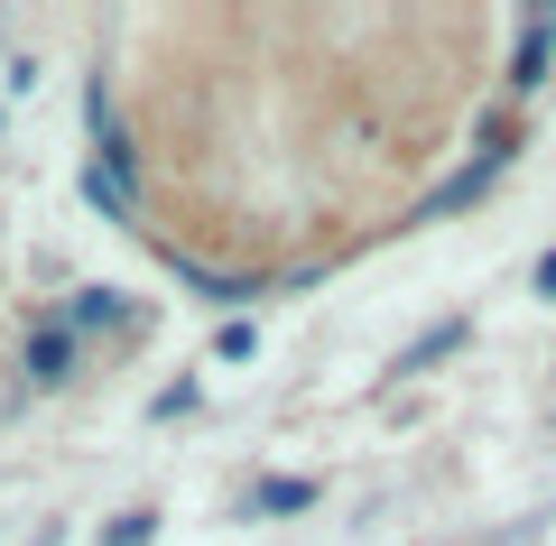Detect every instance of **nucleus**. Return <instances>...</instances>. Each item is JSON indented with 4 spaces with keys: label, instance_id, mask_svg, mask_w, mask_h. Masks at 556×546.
<instances>
[{
    "label": "nucleus",
    "instance_id": "1",
    "mask_svg": "<svg viewBox=\"0 0 556 546\" xmlns=\"http://www.w3.org/2000/svg\"><path fill=\"white\" fill-rule=\"evenodd\" d=\"M510 167H519V120L501 112V120H482V139L464 149V167L427 186V204H417V214H427V223H445V214H473V204L492 195V186H501Z\"/></svg>",
    "mask_w": 556,
    "mask_h": 546
},
{
    "label": "nucleus",
    "instance_id": "2",
    "mask_svg": "<svg viewBox=\"0 0 556 546\" xmlns=\"http://www.w3.org/2000/svg\"><path fill=\"white\" fill-rule=\"evenodd\" d=\"M20 371H28V390H65V380L84 371V343H75L65 325H56V315H47V325H38V333L20 343Z\"/></svg>",
    "mask_w": 556,
    "mask_h": 546
},
{
    "label": "nucleus",
    "instance_id": "3",
    "mask_svg": "<svg viewBox=\"0 0 556 546\" xmlns=\"http://www.w3.org/2000/svg\"><path fill=\"white\" fill-rule=\"evenodd\" d=\"M130 296H121V288H102V278H93V288H75V296H65V306H56V325L65 333H75V343H84V333H121V325H130Z\"/></svg>",
    "mask_w": 556,
    "mask_h": 546
},
{
    "label": "nucleus",
    "instance_id": "4",
    "mask_svg": "<svg viewBox=\"0 0 556 546\" xmlns=\"http://www.w3.org/2000/svg\"><path fill=\"white\" fill-rule=\"evenodd\" d=\"M547 65H556V20L529 10V28H519V47H510V102H529L538 84H547Z\"/></svg>",
    "mask_w": 556,
    "mask_h": 546
},
{
    "label": "nucleus",
    "instance_id": "5",
    "mask_svg": "<svg viewBox=\"0 0 556 546\" xmlns=\"http://www.w3.org/2000/svg\"><path fill=\"white\" fill-rule=\"evenodd\" d=\"M464 343H473V315H445V325H427V333H417V343L390 361V380H417V371H437V361H455Z\"/></svg>",
    "mask_w": 556,
    "mask_h": 546
},
{
    "label": "nucleus",
    "instance_id": "6",
    "mask_svg": "<svg viewBox=\"0 0 556 546\" xmlns=\"http://www.w3.org/2000/svg\"><path fill=\"white\" fill-rule=\"evenodd\" d=\"M298 509H316V482L306 472H260L241 491V519H298Z\"/></svg>",
    "mask_w": 556,
    "mask_h": 546
},
{
    "label": "nucleus",
    "instance_id": "7",
    "mask_svg": "<svg viewBox=\"0 0 556 546\" xmlns=\"http://www.w3.org/2000/svg\"><path fill=\"white\" fill-rule=\"evenodd\" d=\"M186 278H195V296L214 315H241L251 296H269V278H251V269H186Z\"/></svg>",
    "mask_w": 556,
    "mask_h": 546
},
{
    "label": "nucleus",
    "instance_id": "8",
    "mask_svg": "<svg viewBox=\"0 0 556 546\" xmlns=\"http://www.w3.org/2000/svg\"><path fill=\"white\" fill-rule=\"evenodd\" d=\"M93 546H159V509H112Z\"/></svg>",
    "mask_w": 556,
    "mask_h": 546
},
{
    "label": "nucleus",
    "instance_id": "9",
    "mask_svg": "<svg viewBox=\"0 0 556 546\" xmlns=\"http://www.w3.org/2000/svg\"><path fill=\"white\" fill-rule=\"evenodd\" d=\"M251 352H260V325H251V315H223V325H214V361H223V371H241Z\"/></svg>",
    "mask_w": 556,
    "mask_h": 546
},
{
    "label": "nucleus",
    "instance_id": "10",
    "mask_svg": "<svg viewBox=\"0 0 556 546\" xmlns=\"http://www.w3.org/2000/svg\"><path fill=\"white\" fill-rule=\"evenodd\" d=\"M195 408H204V380H195V371H177L159 398H149V417H195Z\"/></svg>",
    "mask_w": 556,
    "mask_h": 546
},
{
    "label": "nucleus",
    "instance_id": "11",
    "mask_svg": "<svg viewBox=\"0 0 556 546\" xmlns=\"http://www.w3.org/2000/svg\"><path fill=\"white\" fill-rule=\"evenodd\" d=\"M529 288H538V296H547V306H556V251H547V259H538V269H529Z\"/></svg>",
    "mask_w": 556,
    "mask_h": 546
},
{
    "label": "nucleus",
    "instance_id": "12",
    "mask_svg": "<svg viewBox=\"0 0 556 546\" xmlns=\"http://www.w3.org/2000/svg\"><path fill=\"white\" fill-rule=\"evenodd\" d=\"M547 20H556V0H547Z\"/></svg>",
    "mask_w": 556,
    "mask_h": 546
}]
</instances>
